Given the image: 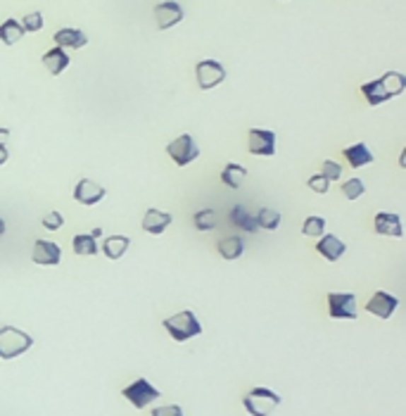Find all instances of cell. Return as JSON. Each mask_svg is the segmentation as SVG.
<instances>
[{
  "mask_svg": "<svg viewBox=\"0 0 406 416\" xmlns=\"http://www.w3.org/2000/svg\"><path fill=\"white\" fill-rule=\"evenodd\" d=\"M19 24H22L24 31H41L43 29V15L41 12H31V15H26Z\"/></svg>",
  "mask_w": 406,
  "mask_h": 416,
  "instance_id": "30",
  "label": "cell"
},
{
  "mask_svg": "<svg viewBox=\"0 0 406 416\" xmlns=\"http://www.w3.org/2000/svg\"><path fill=\"white\" fill-rule=\"evenodd\" d=\"M344 250H347V245H344L337 236H332V233L321 236V240H318V245H316V252L328 262H337L344 254Z\"/></svg>",
  "mask_w": 406,
  "mask_h": 416,
  "instance_id": "15",
  "label": "cell"
},
{
  "mask_svg": "<svg viewBox=\"0 0 406 416\" xmlns=\"http://www.w3.org/2000/svg\"><path fill=\"white\" fill-rule=\"evenodd\" d=\"M328 312H330L332 319L354 321L359 317V312H356V298L352 293H330L328 295Z\"/></svg>",
  "mask_w": 406,
  "mask_h": 416,
  "instance_id": "8",
  "label": "cell"
},
{
  "mask_svg": "<svg viewBox=\"0 0 406 416\" xmlns=\"http://www.w3.org/2000/svg\"><path fill=\"white\" fill-rule=\"evenodd\" d=\"M195 77H197L199 89L211 91V89H216L219 84L226 81V69L216 60H202V62H197L195 67Z\"/></svg>",
  "mask_w": 406,
  "mask_h": 416,
  "instance_id": "7",
  "label": "cell"
},
{
  "mask_svg": "<svg viewBox=\"0 0 406 416\" xmlns=\"http://www.w3.org/2000/svg\"><path fill=\"white\" fill-rule=\"evenodd\" d=\"M105 196H108V188H103V186L95 184V181H91V179H81L76 184V188H74V200L79 205H83V207L98 205Z\"/></svg>",
  "mask_w": 406,
  "mask_h": 416,
  "instance_id": "10",
  "label": "cell"
},
{
  "mask_svg": "<svg viewBox=\"0 0 406 416\" xmlns=\"http://www.w3.org/2000/svg\"><path fill=\"white\" fill-rule=\"evenodd\" d=\"M406 89V79H404V74H399V72H388V74H383L381 79H376V81H371V84H364L361 86V93H364V98L369 100V105H383V103H388V100L392 98H397V96H402Z\"/></svg>",
  "mask_w": 406,
  "mask_h": 416,
  "instance_id": "1",
  "label": "cell"
},
{
  "mask_svg": "<svg viewBox=\"0 0 406 416\" xmlns=\"http://www.w3.org/2000/svg\"><path fill=\"white\" fill-rule=\"evenodd\" d=\"M245 252V243L240 236H228L224 238L221 243H219V254H221L224 259H238L240 254Z\"/></svg>",
  "mask_w": 406,
  "mask_h": 416,
  "instance_id": "22",
  "label": "cell"
},
{
  "mask_svg": "<svg viewBox=\"0 0 406 416\" xmlns=\"http://www.w3.org/2000/svg\"><path fill=\"white\" fill-rule=\"evenodd\" d=\"M257 229H264V231H276L278 226H281V212L276 210H269V207H264V210L257 212Z\"/></svg>",
  "mask_w": 406,
  "mask_h": 416,
  "instance_id": "25",
  "label": "cell"
},
{
  "mask_svg": "<svg viewBox=\"0 0 406 416\" xmlns=\"http://www.w3.org/2000/svg\"><path fill=\"white\" fill-rule=\"evenodd\" d=\"M62 224H64V217H62L59 212H48V214L43 217V226H45L48 231H57Z\"/></svg>",
  "mask_w": 406,
  "mask_h": 416,
  "instance_id": "32",
  "label": "cell"
},
{
  "mask_svg": "<svg viewBox=\"0 0 406 416\" xmlns=\"http://www.w3.org/2000/svg\"><path fill=\"white\" fill-rule=\"evenodd\" d=\"M250 152L259 157H274L276 155V133L266 129H250L248 133Z\"/></svg>",
  "mask_w": 406,
  "mask_h": 416,
  "instance_id": "9",
  "label": "cell"
},
{
  "mask_svg": "<svg viewBox=\"0 0 406 416\" xmlns=\"http://www.w3.org/2000/svg\"><path fill=\"white\" fill-rule=\"evenodd\" d=\"M344 159L349 162V167H354V169H361L366 164H373V152H371V147L366 143H356V145H349L342 150Z\"/></svg>",
  "mask_w": 406,
  "mask_h": 416,
  "instance_id": "16",
  "label": "cell"
},
{
  "mask_svg": "<svg viewBox=\"0 0 406 416\" xmlns=\"http://www.w3.org/2000/svg\"><path fill=\"white\" fill-rule=\"evenodd\" d=\"M8 136H10V131H8V129H3V126H0V145H5L3 140H8Z\"/></svg>",
  "mask_w": 406,
  "mask_h": 416,
  "instance_id": "36",
  "label": "cell"
},
{
  "mask_svg": "<svg viewBox=\"0 0 406 416\" xmlns=\"http://www.w3.org/2000/svg\"><path fill=\"white\" fill-rule=\"evenodd\" d=\"M376 233L378 236H392V238H402L404 236V229H402V219H399V214H392V212H381L376 214Z\"/></svg>",
  "mask_w": 406,
  "mask_h": 416,
  "instance_id": "14",
  "label": "cell"
},
{
  "mask_svg": "<svg viewBox=\"0 0 406 416\" xmlns=\"http://www.w3.org/2000/svg\"><path fill=\"white\" fill-rule=\"evenodd\" d=\"M364 193H366V186H364L361 179H349V181H344V184H342V196L347 200L361 198Z\"/></svg>",
  "mask_w": 406,
  "mask_h": 416,
  "instance_id": "29",
  "label": "cell"
},
{
  "mask_svg": "<svg viewBox=\"0 0 406 416\" xmlns=\"http://www.w3.org/2000/svg\"><path fill=\"white\" fill-rule=\"evenodd\" d=\"M166 226H171V214L159 212V210H155V207H150V210L145 212L143 229L148 233H152V236H159V233L166 231Z\"/></svg>",
  "mask_w": 406,
  "mask_h": 416,
  "instance_id": "17",
  "label": "cell"
},
{
  "mask_svg": "<svg viewBox=\"0 0 406 416\" xmlns=\"http://www.w3.org/2000/svg\"><path fill=\"white\" fill-rule=\"evenodd\" d=\"M309 188L314 193H318V196H325V193H328V188H330V181L325 179L323 174H316V176L309 179Z\"/></svg>",
  "mask_w": 406,
  "mask_h": 416,
  "instance_id": "31",
  "label": "cell"
},
{
  "mask_svg": "<svg viewBox=\"0 0 406 416\" xmlns=\"http://www.w3.org/2000/svg\"><path fill=\"white\" fill-rule=\"evenodd\" d=\"M71 57L66 55V50H59V48H52L43 55V64L45 69H48L52 77H57V74H62L66 67H69Z\"/></svg>",
  "mask_w": 406,
  "mask_h": 416,
  "instance_id": "19",
  "label": "cell"
},
{
  "mask_svg": "<svg viewBox=\"0 0 406 416\" xmlns=\"http://www.w3.org/2000/svg\"><path fill=\"white\" fill-rule=\"evenodd\" d=\"M52 38H55L59 50H64V48L79 50V48H83V45L88 43V36H86L83 31H79V29H59Z\"/></svg>",
  "mask_w": 406,
  "mask_h": 416,
  "instance_id": "18",
  "label": "cell"
},
{
  "mask_svg": "<svg viewBox=\"0 0 406 416\" xmlns=\"http://www.w3.org/2000/svg\"><path fill=\"white\" fill-rule=\"evenodd\" d=\"M124 398L129 400L136 409H145L159 398V390L150 383L148 378H136L131 386L124 388Z\"/></svg>",
  "mask_w": 406,
  "mask_h": 416,
  "instance_id": "6",
  "label": "cell"
},
{
  "mask_svg": "<svg viewBox=\"0 0 406 416\" xmlns=\"http://www.w3.org/2000/svg\"><path fill=\"white\" fill-rule=\"evenodd\" d=\"M24 36V29L22 24L17 22V19H8V22L0 24V41H3L5 45H15L22 41Z\"/></svg>",
  "mask_w": 406,
  "mask_h": 416,
  "instance_id": "23",
  "label": "cell"
},
{
  "mask_svg": "<svg viewBox=\"0 0 406 416\" xmlns=\"http://www.w3.org/2000/svg\"><path fill=\"white\" fill-rule=\"evenodd\" d=\"M397 307H399V300L385 291L373 293V298L366 302V312L376 314V317H381V319H390L392 314L397 312Z\"/></svg>",
  "mask_w": 406,
  "mask_h": 416,
  "instance_id": "11",
  "label": "cell"
},
{
  "mask_svg": "<svg viewBox=\"0 0 406 416\" xmlns=\"http://www.w3.org/2000/svg\"><path fill=\"white\" fill-rule=\"evenodd\" d=\"M152 416H185V414H183V409L178 405H166V407L152 409Z\"/></svg>",
  "mask_w": 406,
  "mask_h": 416,
  "instance_id": "34",
  "label": "cell"
},
{
  "mask_svg": "<svg viewBox=\"0 0 406 416\" xmlns=\"http://www.w3.org/2000/svg\"><path fill=\"white\" fill-rule=\"evenodd\" d=\"M155 17H157L159 31H166V29H171V26L178 24L183 19V8L178 3H171V0H166V3H157L155 5Z\"/></svg>",
  "mask_w": 406,
  "mask_h": 416,
  "instance_id": "13",
  "label": "cell"
},
{
  "mask_svg": "<svg viewBox=\"0 0 406 416\" xmlns=\"http://www.w3.org/2000/svg\"><path fill=\"white\" fill-rule=\"evenodd\" d=\"M302 233H304V236H309V238L325 236V219L323 217H309V219H304Z\"/></svg>",
  "mask_w": 406,
  "mask_h": 416,
  "instance_id": "28",
  "label": "cell"
},
{
  "mask_svg": "<svg viewBox=\"0 0 406 416\" xmlns=\"http://www.w3.org/2000/svg\"><path fill=\"white\" fill-rule=\"evenodd\" d=\"M245 179H248V169H245L243 164H236V162H228L224 167V172H221V181L228 188H240L245 184Z\"/></svg>",
  "mask_w": 406,
  "mask_h": 416,
  "instance_id": "20",
  "label": "cell"
},
{
  "mask_svg": "<svg viewBox=\"0 0 406 416\" xmlns=\"http://www.w3.org/2000/svg\"><path fill=\"white\" fill-rule=\"evenodd\" d=\"M129 245H131L129 236H110V238H105L103 252L108 254L110 259H122L126 250H129Z\"/></svg>",
  "mask_w": 406,
  "mask_h": 416,
  "instance_id": "21",
  "label": "cell"
},
{
  "mask_svg": "<svg viewBox=\"0 0 406 416\" xmlns=\"http://www.w3.org/2000/svg\"><path fill=\"white\" fill-rule=\"evenodd\" d=\"M71 245H74V252L83 254V257H93V254H98L100 250L95 238H93L91 233H79V236H74V240H71Z\"/></svg>",
  "mask_w": 406,
  "mask_h": 416,
  "instance_id": "24",
  "label": "cell"
},
{
  "mask_svg": "<svg viewBox=\"0 0 406 416\" xmlns=\"http://www.w3.org/2000/svg\"><path fill=\"white\" fill-rule=\"evenodd\" d=\"M8 157H10L8 147H5V145H0V164H5V162H8Z\"/></svg>",
  "mask_w": 406,
  "mask_h": 416,
  "instance_id": "35",
  "label": "cell"
},
{
  "mask_svg": "<svg viewBox=\"0 0 406 416\" xmlns=\"http://www.w3.org/2000/svg\"><path fill=\"white\" fill-rule=\"evenodd\" d=\"M243 405L250 416H269L276 407H281V395L269 388H255L243 398Z\"/></svg>",
  "mask_w": 406,
  "mask_h": 416,
  "instance_id": "4",
  "label": "cell"
},
{
  "mask_svg": "<svg viewBox=\"0 0 406 416\" xmlns=\"http://www.w3.org/2000/svg\"><path fill=\"white\" fill-rule=\"evenodd\" d=\"M5 229H8V226H5V219L0 217V236H3V233H5Z\"/></svg>",
  "mask_w": 406,
  "mask_h": 416,
  "instance_id": "37",
  "label": "cell"
},
{
  "mask_svg": "<svg viewBox=\"0 0 406 416\" xmlns=\"http://www.w3.org/2000/svg\"><path fill=\"white\" fill-rule=\"evenodd\" d=\"M31 259L41 266H57L59 259H62V252H59V245L52 243V240H36L33 243V252Z\"/></svg>",
  "mask_w": 406,
  "mask_h": 416,
  "instance_id": "12",
  "label": "cell"
},
{
  "mask_svg": "<svg viewBox=\"0 0 406 416\" xmlns=\"http://www.w3.org/2000/svg\"><path fill=\"white\" fill-rule=\"evenodd\" d=\"M162 326L176 343H185V340H190V338H195V335L202 333V324H199L197 317L190 310L178 312V314H174V317L164 319Z\"/></svg>",
  "mask_w": 406,
  "mask_h": 416,
  "instance_id": "2",
  "label": "cell"
},
{
  "mask_svg": "<svg viewBox=\"0 0 406 416\" xmlns=\"http://www.w3.org/2000/svg\"><path fill=\"white\" fill-rule=\"evenodd\" d=\"M166 152H169V157L174 159L178 167H188L190 162H195L199 157V147L195 140H192L190 133H183V136H178L176 140H171V143L166 145Z\"/></svg>",
  "mask_w": 406,
  "mask_h": 416,
  "instance_id": "5",
  "label": "cell"
},
{
  "mask_svg": "<svg viewBox=\"0 0 406 416\" xmlns=\"http://www.w3.org/2000/svg\"><path fill=\"white\" fill-rule=\"evenodd\" d=\"M216 226V212L211 207H204L195 214V229L197 231H211Z\"/></svg>",
  "mask_w": 406,
  "mask_h": 416,
  "instance_id": "27",
  "label": "cell"
},
{
  "mask_svg": "<svg viewBox=\"0 0 406 416\" xmlns=\"http://www.w3.org/2000/svg\"><path fill=\"white\" fill-rule=\"evenodd\" d=\"M91 236H93V238H100V236H103V229H93Z\"/></svg>",
  "mask_w": 406,
  "mask_h": 416,
  "instance_id": "38",
  "label": "cell"
},
{
  "mask_svg": "<svg viewBox=\"0 0 406 416\" xmlns=\"http://www.w3.org/2000/svg\"><path fill=\"white\" fill-rule=\"evenodd\" d=\"M231 219L236 221V226H243L245 231H250V233H255V231H257V221H255V217H250L248 210H245V207H240V205H238L236 210L231 212Z\"/></svg>",
  "mask_w": 406,
  "mask_h": 416,
  "instance_id": "26",
  "label": "cell"
},
{
  "mask_svg": "<svg viewBox=\"0 0 406 416\" xmlns=\"http://www.w3.org/2000/svg\"><path fill=\"white\" fill-rule=\"evenodd\" d=\"M33 345V338L29 333L19 331L15 326L0 328V359H15L24 354Z\"/></svg>",
  "mask_w": 406,
  "mask_h": 416,
  "instance_id": "3",
  "label": "cell"
},
{
  "mask_svg": "<svg viewBox=\"0 0 406 416\" xmlns=\"http://www.w3.org/2000/svg\"><path fill=\"white\" fill-rule=\"evenodd\" d=\"M321 174L328 181H337L342 176V169H340V164H337V162H330V159H328V162H323V172Z\"/></svg>",
  "mask_w": 406,
  "mask_h": 416,
  "instance_id": "33",
  "label": "cell"
}]
</instances>
